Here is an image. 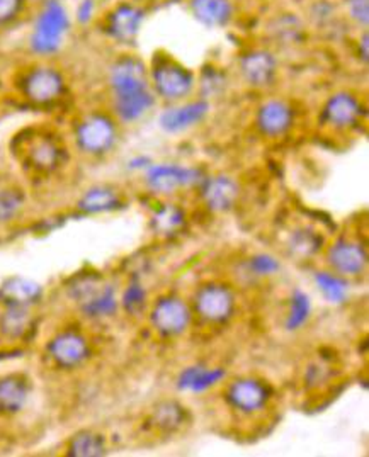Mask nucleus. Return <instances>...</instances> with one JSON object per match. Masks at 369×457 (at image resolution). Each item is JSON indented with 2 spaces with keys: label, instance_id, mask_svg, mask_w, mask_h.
<instances>
[{
  "label": "nucleus",
  "instance_id": "nucleus-1",
  "mask_svg": "<svg viewBox=\"0 0 369 457\" xmlns=\"http://www.w3.org/2000/svg\"><path fill=\"white\" fill-rule=\"evenodd\" d=\"M105 107L122 126L140 123L157 107V97L148 80V63L133 50L111 56L105 69Z\"/></svg>",
  "mask_w": 369,
  "mask_h": 457
},
{
  "label": "nucleus",
  "instance_id": "nucleus-2",
  "mask_svg": "<svg viewBox=\"0 0 369 457\" xmlns=\"http://www.w3.org/2000/svg\"><path fill=\"white\" fill-rule=\"evenodd\" d=\"M13 154L28 176L52 179L69 165L71 146L55 128L39 124L19 131Z\"/></svg>",
  "mask_w": 369,
  "mask_h": 457
},
{
  "label": "nucleus",
  "instance_id": "nucleus-3",
  "mask_svg": "<svg viewBox=\"0 0 369 457\" xmlns=\"http://www.w3.org/2000/svg\"><path fill=\"white\" fill-rule=\"evenodd\" d=\"M75 24L67 2L50 0L31 7L28 16L26 52L35 60H56L65 52Z\"/></svg>",
  "mask_w": 369,
  "mask_h": 457
},
{
  "label": "nucleus",
  "instance_id": "nucleus-4",
  "mask_svg": "<svg viewBox=\"0 0 369 457\" xmlns=\"http://www.w3.org/2000/svg\"><path fill=\"white\" fill-rule=\"evenodd\" d=\"M14 90L29 107L50 111L62 106L71 94V79L56 60H35L14 75Z\"/></svg>",
  "mask_w": 369,
  "mask_h": 457
},
{
  "label": "nucleus",
  "instance_id": "nucleus-5",
  "mask_svg": "<svg viewBox=\"0 0 369 457\" xmlns=\"http://www.w3.org/2000/svg\"><path fill=\"white\" fill-rule=\"evenodd\" d=\"M122 128L107 107L86 109L71 121V146L84 159H107L120 146Z\"/></svg>",
  "mask_w": 369,
  "mask_h": 457
},
{
  "label": "nucleus",
  "instance_id": "nucleus-6",
  "mask_svg": "<svg viewBox=\"0 0 369 457\" xmlns=\"http://www.w3.org/2000/svg\"><path fill=\"white\" fill-rule=\"evenodd\" d=\"M65 291L77 312L88 321L111 320L120 312L118 287L99 272L77 274Z\"/></svg>",
  "mask_w": 369,
  "mask_h": 457
},
{
  "label": "nucleus",
  "instance_id": "nucleus-7",
  "mask_svg": "<svg viewBox=\"0 0 369 457\" xmlns=\"http://www.w3.org/2000/svg\"><path fill=\"white\" fill-rule=\"evenodd\" d=\"M150 9L141 0H116L101 12L96 28L105 43L118 52L133 50L140 39Z\"/></svg>",
  "mask_w": 369,
  "mask_h": 457
},
{
  "label": "nucleus",
  "instance_id": "nucleus-8",
  "mask_svg": "<svg viewBox=\"0 0 369 457\" xmlns=\"http://www.w3.org/2000/svg\"><path fill=\"white\" fill-rule=\"evenodd\" d=\"M148 63V80L158 103L174 104L196 96V71L165 50H157Z\"/></svg>",
  "mask_w": 369,
  "mask_h": 457
},
{
  "label": "nucleus",
  "instance_id": "nucleus-9",
  "mask_svg": "<svg viewBox=\"0 0 369 457\" xmlns=\"http://www.w3.org/2000/svg\"><path fill=\"white\" fill-rule=\"evenodd\" d=\"M235 71L248 90L269 92L280 82L281 54L263 41L247 45L237 54Z\"/></svg>",
  "mask_w": 369,
  "mask_h": 457
},
{
  "label": "nucleus",
  "instance_id": "nucleus-10",
  "mask_svg": "<svg viewBox=\"0 0 369 457\" xmlns=\"http://www.w3.org/2000/svg\"><path fill=\"white\" fill-rule=\"evenodd\" d=\"M366 101L352 88L331 92L318 109V126L332 135H352L366 123Z\"/></svg>",
  "mask_w": 369,
  "mask_h": 457
},
{
  "label": "nucleus",
  "instance_id": "nucleus-11",
  "mask_svg": "<svg viewBox=\"0 0 369 457\" xmlns=\"http://www.w3.org/2000/svg\"><path fill=\"white\" fill-rule=\"evenodd\" d=\"M208 170L201 165L182 162H155L141 174L143 187L162 199L184 191H196Z\"/></svg>",
  "mask_w": 369,
  "mask_h": 457
},
{
  "label": "nucleus",
  "instance_id": "nucleus-12",
  "mask_svg": "<svg viewBox=\"0 0 369 457\" xmlns=\"http://www.w3.org/2000/svg\"><path fill=\"white\" fill-rule=\"evenodd\" d=\"M94 347L88 335L77 327L56 330L46 340L45 355L55 370L73 372L82 370L92 359Z\"/></svg>",
  "mask_w": 369,
  "mask_h": 457
},
{
  "label": "nucleus",
  "instance_id": "nucleus-13",
  "mask_svg": "<svg viewBox=\"0 0 369 457\" xmlns=\"http://www.w3.org/2000/svg\"><path fill=\"white\" fill-rule=\"evenodd\" d=\"M299 111L297 104L284 96H265L254 109V129L256 133L269 141L288 138L297 124Z\"/></svg>",
  "mask_w": 369,
  "mask_h": 457
},
{
  "label": "nucleus",
  "instance_id": "nucleus-14",
  "mask_svg": "<svg viewBox=\"0 0 369 457\" xmlns=\"http://www.w3.org/2000/svg\"><path fill=\"white\" fill-rule=\"evenodd\" d=\"M263 43L276 52L299 50L312 41V31L303 14L293 9H278L263 22Z\"/></svg>",
  "mask_w": 369,
  "mask_h": 457
},
{
  "label": "nucleus",
  "instance_id": "nucleus-15",
  "mask_svg": "<svg viewBox=\"0 0 369 457\" xmlns=\"http://www.w3.org/2000/svg\"><path fill=\"white\" fill-rule=\"evenodd\" d=\"M193 313L201 321L222 327L237 313V295L233 287L222 281L203 282L194 291Z\"/></svg>",
  "mask_w": 369,
  "mask_h": 457
},
{
  "label": "nucleus",
  "instance_id": "nucleus-16",
  "mask_svg": "<svg viewBox=\"0 0 369 457\" xmlns=\"http://www.w3.org/2000/svg\"><path fill=\"white\" fill-rule=\"evenodd\" d=\"M225 403L240 417H257L264 413L273 402L274 391L267 381L256 376H240L231 379L223 389Z\"/></svg>",
  "mask_w": 369,
  "mask_h": 457
},
{
  "label": "nucleus",
  "instance_id": "nucleus-17",
  "mask_svg": "<svg viewBox=\"0 0 369 457\" xmlns=\"http://www.w3.org/2000/svg\"><path fill=\"white\" fill-rule=\"evenodd\" d=\"M193 308L177 295H162L148 306V320L155 334L172 340L186 334L193 323Z\"/></svg>",
  "mask_w": 369,
  "mask_h": 457
},
{
  "label": "nucleus",
  "instance_id": "nucleus-18",
  "mask_svg": "<svg viewBox=\"0 0 369 457\" xmlns=\"http://www.w3.org/2000/svg\"><path fill=\"white\" fill-rule=\"evenodd\" d=\"M213 104L206 99L193 96L186 101L165 104L157 116L158 129L167 137H180L201 124L206 123L211 116Z\"/></svg>",
  "mask_w": 369,
  "mask_h": 457
},
{
  "label": "nucleus",
  "instance_id": "nucleus-19",
  "mask_svg": "<svg viewBox=\"0 0 369 457\" xmlns=\"http://www.w3.org/2000/svg\"><path fill=\"white\" fill-rule=\"evenodd\" d=\"M325 264L344 278H359L368 269V248L361 238L340 235L325 246Z\"/></svg>",
  "mask_w": 369,
  "mask_h": 457
},
{
  "label": "nucleus",
  "instance_id": "nucleus-20",
  "mask_svg": "<svg viewBox=\"0 0 369 457\" xmlns=\"http://www.w3.org/2000/svg\"><path fill=\"white\" fill-rule=\"evenodd\" d=\"M196 193L208 212L227 214L239 206L242 197V184L229 172H208L197 186Z\"/></svg>",
  "mask_w": 369,
  "mask_h": 457
},
{
  "label": "nucleus",
  "instance_id": "nucleus-21",
  "mask_svg": "<svg viewBox=\"0 0 369 457\" xmlns=\"http://www.w3.org/2000/svg\"><path fill=\"white\" fill-rule=\"evenodd\" d=\"M312 35L335 41L349 37V24L342 16L339 0H308L301 11Z\"/></svg>",
  "mask_w": 369,
  "mask_h": 457
},
{
  "label": "nucleus",
  "instance_id": "nucleus-22",
  "mask_svg": "<svg viewBox=\"0 0 369 457\" xmlns=\"http://www.w3.org/2000/svg\"><path fill=\"white\" fill-rule=\"evenodd\" d=\"M186 9L206 31L229 29L240 18L239 0H186Z\"/></svg>",
  "mask_w": 369,
  "mask_h": 457
},
{
  "label": "nucleus",
  "instance_id": "nucleus-23",
  "mask_svg": "<svg viewBox=\"0 0 369 457\" xmlns=\"http://www.w3.org/2000/svg\"><path fill=\"white\" fill-rule=\"evenodd\" d=\"M33 383L24 372H7L0 376V419L21 415L31 402Z\"/></svg>",
  "mask_w": 369,
  "mask_h": 457
},
{
  "label": "nucleus",
  "instance_id": "nucleus-24",
  "mask_svg": "<svg viewBox=\"0 0 369 457\" xmlns=\"http://www.w3.org/2000/svg\"><path fill=\"white\" fill-rule=\"evenodd\" d=\"M124 208V194L118 186L99 182L86 187L75 201V210L88 216L120 212Z\"/></svg>",
  "mask_w": 369,
  "mask_h": 457
},
{
  "label": "nucleus",
  "instance_id": "nucleus-25",
  "mask_svg": "<svg viewBox=\"0 0 369 457\" xmlns=\"http://www.w3.org/2000/svg\"><path fill=\"white\" fill-rule=\"evenodd\" d=\"M45 298V287L24 276H9L0 282V306L38 308Z\"/></svg>",
  "mask_w": 369,
  "mask_h": 457
},
{
  "label": "nucleus",
  "instance_id": "nucleus-26",
  "mask_svg": "<svg viewBox=\"0 0 369 457\" xmlns=\"http://www.w3.org/2000/svg\"><path fill=\"white\" fill-rule=\"evenodd\" d=\"M229 378V372L223 366H208V364H193L182 368L177 374L176 387L180 393L203 395L213 387L223 385Z\"/></svg>",
  "mask_w": 369,
  "mask_h": 457
},
{
  "label": "nucleus",
  "instance_id": "nucleus-27",
  "mask_svg": "<svg viewBox=\"0 0 369 457\" xmlns=\"http://www.w3.org/2000/svg\"><path fill=\"white\" fill-rule=\"evenodd\" d=\"M147 423L157 434L174 436L189 423V410L177 400L165 398L152 406Z\"/></svg>",
  "mask_w": 369,
  "mask_h": 457
},
{
  "label": "nucleus",
  "instance_id": "nucleus-28",
  "mask_svg": "<svg viewBox=\"0 0 369 457\" xmlns=\"http://www.w3.org/2000/svg\"><path fill=\"white\" fill-rule=\"evenodd\" d=\"M35 308L0 306V338L9 344L28 340L35 332Z\"/></svg>",
  "mask_w": 369,
  "mask_h": 457
},
{
  "label": "nucleus",
  "instance_id": "nucleus-29",
  "mask_svg": "<svg viewBox=\"0 0 369 457\" xmlns=\"http://www.w3.org/2000/svg\"><path fill=\"white\" fill-rule=\"evenodd\" d=\"M231 87L230 71L218 63H205L196 71V96L206 99L208 103L220 101L229 96Z\"/></svg>",
  "mask_w": 369,
  "mask_h": 457
},
{
  "label": "nucleus",
  "instance_id": "nucleus-30",
  "mask_svg": "<svg viewBox=\"0 0 369 457\" xmlns=\"http://www.w3.org/2000/svg\"><path fill=\"white\" fill-rule=\"evenodd\" d=\"M323 245L325 240L322 237V231H318L312 225H298L286 237L288 252L299 261H308L315 257L318 252L323 250Z\"/></svg>",
  "mask_w": 369,
  "mask_h": 457
},
{
  "label": "nucleus",
  "instance_id": "nucleus-31",
  "mask_svg": "<svg viewBox=\"0 0 369 457\" xmlns=\"http://www.w3.org/2000/svg\"><path fill=\"white\" fill-rule=\"evenodd\" d=\"M107 451L109 445L105 434L92 428L75 432L65 444V456L69 457H103Z\"/></svg>",
  "mask_w": 369,
  "mask_h": 457
},
{
  "label": "nucleus",
  "instance_id": "nucleus-32",
  "mask_svg": "<svg viewBox=\"0 0 369 457\" xmlns=\"http://www.w3.org/2000/svg\"><path fill=\"white\" fill-rule=\"evenodd\" d=\"M28 208V194L19 184L0 186V227H7L21 220Z\"/></svg>",
  "mask_w": 369,
  "mask_h": 457
},
{
  "label": "nucleus",
  "instance_id": "nucleus-33",
  "mask_svg": "<svg viewBox=\"0 0 369 457\" xmlns=\"http://www.w3.org/2000/svg\"><path fill=\"white\" fill-rule=\"evenodd\" d=\"M186 220H188V214L180 204L164 199L152 214V228L158 235L169 237L184 228Z\"/></svg>",
  "mask_w": 369,
  "mask_h": 457
},
{
  "label": "nucleus",
  "instance_id": "nucleus-34",
  "mask_svg": "<svg viewBox=\"0 0 369 457\" xmlns=\"http://www.w3.org/2000/svg\"><path fill=\"white\" fill-rule=\"evenodd\" d=\"M314 282L322 296L331 304H344L349 299L351 282L348 278L337 274L331 269L316 270L314 274Z\"/></svg>",
  "mask_w": 369,
  "mask_h": 457
},
{
  "label": "nucleus",
  "instance_id": "nucleus-35",
  "mask_svg": "<svg viewBox=\"0 0 369 457\" xmlns=\"http://www.w3.org/2000/svg\"><path fill=\"white\" fill-rule=\"evenodd\" d=\"M310 317H312V299L303 289L295 287L288 299L284 328L288 332H298L308 323Z\"/></svg>",
  "mask_w": 369,
  "mask_h": 457
},
{
  "label": "nucleus",
  "instance_id": "nucleus-36",
  "mask_svg": "<svg viewBox=\"0 0 369 457\" xmlns=\"http://www.w3.org/2000/svg\"><path fill=\"white\" fill-rule=\"evenodd\" d=\"M150 306L148 291L138 276H133L120 295V310H123L128 317H138Z\"/></svg>",
  "mask_w": 369,
  "mask_h": 457
},
{
  "label": "nucleus",
  "instance_id": "nucleus-37",
  "mask_svg": "<svg viewBox=\"0 0 369 457\" xmlns=\"http://www.w3.org/2000/svg\"><path fill=\"white\" fill-rule=\"evenodd\" d=\"M31 12L29 0H0V33L11 31Z\"/></svg>",
  "mask_w": 369,
  "mask_h": 457
},
{
  "label": "nucleus",
  "instance_id": "nucleus-38",
  "mask_svg": "<svg viewBox=\"0 0 369 457\" xmlns=\"http://www.w3.org/2000/svg\"><path fill=\"white\" fill-rule=\"evenodd\" d=\"M247 274L257 279H269L281 272V262L278 257L267 252H257L246 261Z\"/></svg>",
  "mask_w": 369,
  "mask_h": 457
},
{
  "label": "nucleus",
  "instance_id": "nucleus-39",
  "mask_svg": "<svg viewBox=\"0 0 369 457\" xmlns=\"http://www.w3.org/2000/svg\"><path fill=\"white\" fill-rule=\"evenodd\" d=\"M75 29L96 28L103 12V4L99 0H77L71 9Z\"/></svg>",
  "mask_w": 369,
  "mask_h": 457
},
{
  "label": "nucleus",
  "instance_id": "nucleus-40",
  "mask_svg": "<svg viewBox=\"0 0 369 457\" xmlns=\"http://www.w3.org/2000/svg\"><path fill=\"white\" fill-rule=\"evenodd\" d=\"M342 16L354 31L369 29V0H339Z\"/></svg>",
  "mask_w": 369,
  "mask_h": 457
},
{
  "label": "nucleus",
  "instance_id": "nucleus-41",
  "mask_svg": "<svg viewBox=\"0 0 369 457\" xmlns=\"http://www.w3.org/2000/svg\"><path fill=\"white\" fill-rule=\"evenodd\" d=\"M332 378V366H329L323 361L312 362L305 374V385L308 387H318L327 385Z\"/></svg>",
  "mask_w": 369,
  "mask_h": 457
},
{
  "label": "nucleus",
  "instance_id": "nucleus-42",
  "mask_svg": "<svg viewBox=\"0 0 369 457\" xmlns=\"http://www.w3.org/2000/svg\"><path fill=\"white\" fill-rule=\"evenodd\" d=\"M352 54H354V58L357 60V63H359L363 69H368L369 29L356 31V36H354V45H352Z\"/></svg>",
  "mask_w": 369,
  "mask_h": 457
},
{
  "label": "nucleus",
  "instance_id": "nucleus-43",
  "mask_svg": "<svg viewBox=\"0 0 369 457\" xmlns=\"http://www.w3.org/2000/svg\"><path fill=\"white\" fill-rule=\"evenodd\" d=\"M152 163H154V159L150 155L137 154V155H131L130 159L126 160V170L141 176Z\"/></svg>",
  "mask_w": 369,
  "mask_h": 457
},
{
  "label": "nucleus",
  "instance_id": "nucleus-44",
  "mask_svg": "<svg viewBox=\"0 0 369 457\" xmlns=\"http://www.w3.org/2000/svg\"><path fill=\"white\" fill-rule=\"evenodd\" d=\"M43 2H50V0H29L31 7H33V5H38V4H43ZM60 2H67V0H60Z\"/></svg>",
  "mask_w": 369,
  "mask_h": 457
},
{
  "label": "nucleus",
  "instance_id": "nucleus-45",
  "mask_svg": "<svg viewBox=\"0 0 369 457\" xmlns=\"http://www.w3.org/2000/svg\"><path fill=\"white\" fill-rule=\"evenodd\" d=\"M99 2H101V4H105V0H99Z\"/></svg>",
  "mask_w": 369,
  "mask_h": 457
}]
</instances>
